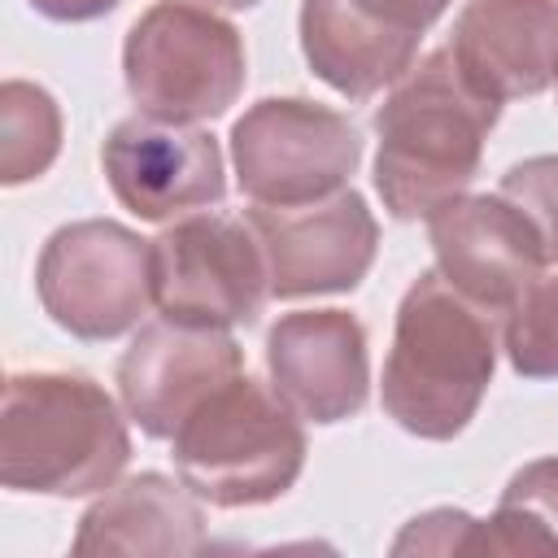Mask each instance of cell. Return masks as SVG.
<instances>
[{"instance_id": "1", "label": "cell", "mask_w": 558, "mask_h": 558, "mask_svg": "<svg viewBox=\"0 0 558 558\" xmlns=\"http://www.w3.org/2000/svg\"><path fill=\"white\" fill-rule=\"evenodd\" d=\"M501 105L484 96L449 44L418 57L375 109V192L401 222L432 218L466 196Z\"/></svg>"}, {"instance_id": "2", "label": "cell", "mask_w": 558, "mask_h": 558, "mask_svg": "<svg viewBox=\"0 0 558 558\" xmlns=\"http://www.w3.org/2000/svg\"><path fill=\"white\" fill-rule=\"evenodd\" d=\"M493 318L440 270H423L397 305L379 379L384 414L418 440L462 436L497 371Z\"/></svg>"}, {"instance_id": "3", "label": "cell", "mask_w": 558, "mask_h": 558, "mask_svg": "<svg viewBox=\"0 0 558 558\" xmlns=\"http://www.w3.org/2000/svg\"><path fill=\"white\" fill-rule=\"evenodd\" d=\"M131 432L83 371H13L0 405V484L39 497H92L118 484Z\"/></svg>"}, {"instance_id": "4", "label": "cell", "mask_w": 558, "mask_h": 558, "mask_svg": "<svg viewBox=\"0 0 558 558\" xmlns=\"http://www.w3.org/2000/svg\"><path fill=\"white\" fill-rule=\"evenodd\" d=\"M170 445L179 480L218 510L279 501L305 466L301 414L244 371L209 392Z\"/></svg>"}, {"instance_id": "5", "label": "cell", "mask_w": 558, "mask_h": 558, "mask_svg": "<svg viewBox=\"0 0 558 558\" xmlns=\"http://www.w3.org/2000/svg\"><path fill=\"white\" fill-rule=\"evenodd\" d=\"M244 78V35L209 4L157 0L126 31L122 83L144 118L214 122L240 100Z\"/></svg>"}, {"instance_id": "6", "label": "cell", "mask_w": 558, "mask_h": 558, "mask_svg": "<svg viewBox=\"0 0 558 558\" xmlns=\"http://www.w3.org/2000/svg\"><path fill=\"white\" fill-rule=\"evenodd\" d=\"M35 292L61 331L118 340L153 305V240L113 218L65 222L39 248Z\"/></svg>"}, {"instance_id": "7", "label": "cell", "mask_w": 558, "mask_h": 558, "mask_svg": "<svg viewBox=\"0 0 558 558\" xmlns=\"http://www.w3.org/2000/svg\"><path fill=\"white\" fill-rule=\"evenodd\" d=\"M362 161L357 126L305 96H266L231 126V170L253 205H314L349 187Z\"/></svg>"}, {"instance_id": "8", "label": "cell", "mask_w": 558, "mask_h": 558, "mask_svg": "<svg viewBox=\"0 0 558 558\" xmlns=\"http://www.w3.org/2000/svg\"><path fill=\"white\" fill-rule=\"evenodd\" d=\"M270 301L262 244L244 218L183 214L153 240V305L192 327H253Z\"/></svg>"}, {"instance_id": "9", "label": "cell", "mask_w": 558, "mask_h": 558, "mask_svg": "<svg viewBox=\"0 0 558 558\" xmlns=\"http://www.w3.org/2000/svg\"><path fill=\"white\" fill-rule=\"evenodd\" d=\"M244 222L262 244L270 296L279 301L353 292L379 253V222L353 187L292 209L253 205L244 209Z\"/></svg>"}, {"instance_id": "10", "label": "cell", "mask_w": 558, "mask_h": 558, "mask_svg": "<svg viewBox=\"0 0 558 558\" xmlns=\"http://www.w3.org/2000/svg\"><path fill=\"white\" fill-rule=\"evenodd\" d=\"M109 192L144 222H174L227 196L222 148L209 131L157 118H126L100 144Z\"/></svg>"}, {"instance_id": "11", "label": "cell", "mask_w": 558, "mask_h": 558, "mask_svg": "<svg viewBox=\"0 0 558 558\" xmlns=\"http://www.w3.org/2000/svg\"><path fill=\"white\" fill-rule=\"evenodd\" d=\"M240 371L244 349L231 331L153 318L135 331L118 362V397L144 436L170 440L179 423Z\"/></svg>"}, {"instance_id": "12", "label": "cell", "mask_w": 558, "mask_h": 558, "mask_svg": "<svg viewBox=\"0 0 558 558\" xmlns=\"http://www.w3.org/2000/svg\"><path fill=\"white\" fill-rule=\"evenodd\" d=\"M436 270L488 314H506L549 266L541 235L501 192L458 196L427 218Z\"/></svg>"}, {"instance_id": "13", "label": "cell", "mask_w": 558, "mask_h": 558, "mask_svg": "<svg viewBox=\"0 0 558 558\" xmlns=\"http://www.w3.org/2000/svg\"><path fill=\"white\" fill-rule=\"evenodd\" d=\"M266 375L305 423H344L371 397L366 327L349 310L279 314L266 331Z\"/></svg>"}, {"instance_id": "14", "label": "cell", "mask_w": 558, "mask_h": 558, "mask_svg": "<svg viewBox=\"0 0 558 558\" xmlns=\"http://www.w3.org/2000/svg\"><path fill=\"white\" fill-rule=\"evenodd\" d=\"M449 52L497 105L541 96L558 83V0H466Z\"/></svg>"}, {"instance_id": "15", "label": "cell", "mask_w": 558, "mask_h": 558, "mask_svg": "<svg viewBox=\"0 0 558 558\" xmlns=\"http://www.w3.org/2000/svg\"><path fill=\"white\" fill-rule=\"evenodd\" d=\"M209 545L201 497L161 471H140L109 484L78 519L70 549L87 554H201Z\"/></svg>"}, {"instance_id": "16", "label": "cell", "mask_w": 558, "mask_h": 558, "mask_svg": "<svg viewBox=\"0 0 558 558\" xmlns=\"http://www.w3.org/2000/svg\"><path fill=\"white\" fill-rule=\"evenodd\" d=\"M301 52L310 70L349 100H371L418 61V35L392 31L353 0H301Z\"/></svg>"}, {"instance_id": "17", "label": "cell", "mask_w": 558, "mask_h": 558, "mask_svg": "<svg viewBox=\"0 0 558 558\" xmlns=\"http://www.w3.org/2000/svg\"><path fill=\"white\" fill-rule=\"evenodd\" d=\"M471 554H558V458L519 466L488 519L475 523Z\"/></svg>"}, {"instance_id": "18", "label": "cell", "mask_w": 558, "mask_h": 558, "mask_svg": "<svg viewBox=\"0 0 558 558\" xmlns=\"http://www.w3.org/2000/svg\"><path fill=\"white\" fill-rule=\"evenodd\" d=\"M61 109L48 87L26 78L0 83V183L22 187L52 170L61 153Z\"/></svg>"}, {"instance_id": "19", "label": "cell", "mask_w": 558, "mask_h": 558, "mask_svg": "<svg viewBox=\"0 0 558 558\" xmlns=\"http://www.w3.org/2000/svg\"><path fill=\"white\" fill-rule=\"evenodd\" d=\"M501 349L514 375L558 379V275H541L501 314Z\"/></svg>"}, {"instance_id": "20", "label": "cell", "mask_w": 558, "mask_h": 558, "mask_svg": "<svg viewBox=\"0 0 558 558\" xmlns=\"http://www.w3.org/2000/svg\"><path fill=\"white\" fill-rule=\"evenodd\" d=\"M497 192L523 209V218L532 222V231L541 235V248H545V262H558V153H545V157H527V161H514Z\"/></svg>"}, {"instance_id": "21", "label": "cell", "mask_w": 558, "mask_h": 558, "mask_svg": "<svg viewBox=\"0 0 558 558\" xmlns=\"http://www.w3.org/2000/svg\"><path fill=\"white\" fill-rule=\"evenodd\" d=\"M475 523L466 510H453V506H440V510H427L418 519L405 523V532L392 541V554H471V541H475Z\"/></svg>"}, {"instance_id": "22", "label": "cell", "mask_w": 558, "mask_h": 558, "mask_svg": "<svg viewBox=\"0 0 558 558\" xmlns=\"http://www.w3.org/2000/svg\"><path fill=\"white\" fill-rule=\"evenodd\" d=\"M362 13H371L375 22L392 26V31H405V35H418L453 4V0H353Z\"/></svg>"}, {"instance_id": "23", "label": "cell", "mask_w": 558, "mask_h": 558, "mask_svg": "<svg viewBox=\"0 0 558 558\" xmlns=\"http://www.w3.org/2000/svg\"><path fill=\"white\" fill-rule=\"evenodd\" d=\"M35 13H44L48 22H96L105 13H113L122 0H26Z\"/></svg>"}, {"instance_id": "24", "label": "cell", "mask_w": 558, "mask_h": 558, "mask_svg": "<svg viewBox=\"0 0 558 558\" xmlns=\"http://www.w3.org/2000/svg\"><path fill=\"white\" fill-rule=\"evenodd\" d=\"M209 9H253V4H262V0H205Z\"/></svg>"}]
</instances>
